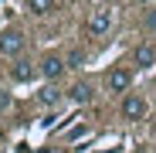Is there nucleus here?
<instances>
[{"label": "nucleus", "mask_w": 156, "mask_h": 153, "mask_svg": "<svg viewBox=\"0 0 156 153\" xmlns=\"http://www.w3.org/2000/svg\"><path fill=\"white\" fill-rule=\"evenodd\" d=\"M10 106V92H0V109H7Z\"/></svg>", "instance_id": "13"}, {"label": "nucleus", "mask_w": 156, "mask_h": 153, "mask_svg": "<svg viewBox=\"0 0 156 153\" xmlns=\"http://www.w3.org/2000/svg\"><path fill=\"white\" fill-rule=\"evenodd\" d=\"M37 68H41V75H44V78H51V82H58L61 75L68 71V65H65V58H58V55H44Z\"/></svg>", "instance_id": "3"}, {"label": "nucleus", "mask_w": 156, "mask_h": 153, "mask_svg": "<svg viewBox=\"0 0 156 153\" xmlns=\"http://www.w3.org/2000/svg\"><path fill=\"white\" fill-rule=\"evenodd\" d=\"M34 75H41V68H34L31 61H14L10 65V78L14 82H31Z\"/></svg>", "instance_id": "7"}, {"label": "nucleus", "mask_w": 156, "mask_h": 153, "mask_svg": "<svg viewBox=\"0 0 156 153\" xmlns=\"http://www.w3.org/2000/svg\"><path fill=\"white\" fill-rule=\"evenodd\" d=\"M20 51H24V34L20 31H4V34H0V55L17 58Z\"/></svg>", "instance_id": "4"}, {"label": "nucleus", "mask_w": 156, "mask_h": 153, "mask_svg": "<svg viewBox=\"0 0 156 153\" xmlns=\"http://www.w3.org/2000/svg\"><path fill=\"white\" fill-rule=\"evenodd\" d=\"M37 99L44 102V106H58V102H61V92H58L55 85H48V89H41V92H37Z\"/></svg>", "instance_id": "10"}, {"label": "nucleus", "mask_w": 156, "mask_h": 153, "mask_svg": "<svg viewBox=\"0 0 156 153\" xmlns=\"http://www.w3.org/2000/svg\"><path fill=\"white\" fill-rule=\"evenodd\" d=\"M65 65H68V68H82V65H85V51H82V48H75V51H68V58H65Z\"/></svg>", "instance_id": "11"}, {"label": "nucleus", "mask_w": 156, "mask_h": 153, "mask_svg": "<svg viewBox=\"0 0 156 153\" xmlns=\"http://www.w3.org/2000/svg\"><path fill=\"white\" fill-rule=\"evenodd\" d=\"M133 61H136V68H153L156 65V48L153 44H139L133 51Z\"/></svg>", "instance_id": "8"}, {"label": "nucleus", "mask_w": 156, "mask_h": 153, "mask_svg": "<svg viewBox=\"0 0 156 153\" xmlns=\"http://www.w3.org/2000/svg\"><path fill=\"white\" fill-rule=\"evenodd\" d=\"M68 95H71V102H75V106H88V102L95 99V89H92L88 82H75V85L68 89Z\"/></svg>", "instance_id": "6"}, {"label": "nucleus", "mask_w": 156, "mask_h": 153, "mask_svg": "<svg viewBox=\"0 0 156 153\" xmlns=\"http://www.w3.org/2000/svg\"><path fill=\"white\" fill-rule=\"evenodd\" d=\"M146 99L139 95V92H129L126 99H122V106H119V112H122V119H129V122H136V119H143L146 116Z\"/></svg>", "instance_id": "1"}, {"label": "nucleus", "mask_w": 156, "mask_h": 153, "mask_svg": "<svg viewBox=\"0 0 156 153\" xmlns=\"http://www.w3.org/2000/svg\"><path fill=\"white\" fill-rule=\"evenodd\" d=\"M109 27H112V10H109V7L92 10V17H88V34H92V38H102V34H109Z\"/></svg>", "instance_id": "2"}, {"label": "nucleus", "mask_w": 156, "mask_h": 153, "mask_svg": "<svg viewBox=\"0 0 156 153\" xmlns=\"http://www.w3.org/2000/svg\"><path fill=\"white\" fill-rule=\"evenodd\" d=\"M143 27L146 31H156V10H146L143 14Z\"/></svg>", "instance_id": "12"}, {"label": "nucleus", "mask_w": 156, "mask_h": 153, "mask_svg": "<svg viewBox=\"0 0 156 153\" xmlns=\"http://www.w3.org/2000/svg\"><path fill=\"white\" fill-rule=\"evenodd\" d=\"M129 85H133V75H129L126 68L105 71V89H109V92H129Z\"/></svg>", "instance_id": "5"}, {"label": "nucleus", "mask_w": 156, "mask_h": 153, "mask_svg": "<svg viewBox=\"0 0 156 153\" xmlns=\"http://www.w3.org/2000/svg\"><path fill=\"white\" fill-rule=\"evenodd\" d=\"M24 7H27L34 17H48L55 10V0H24Z\"/></svg>", "instance_id": "9"}, {"label": "nucleus", "mask_w": 156, "mask_h": 153, "mask_svg": "<svg viewBox=\"0 0 156 153\" xmlns=\"http://www.w3.org/2000/svg\"><path fill=\"white\" fill-rule=\"evenodd\" d=\"M136 4H149V0H136Z\"/></svg>", "instance_id": "14"}, {"label": "nucleus", "mask_w": 156, "mask_h": 153, "mask_svg": "<svg viewBox=\"0 0 156 153\" xmlns=\"http://www.w3.org/2000/svg\"><path fill=\"white\" fill-rule=\"evenodd\" d=\"M41 153H55V150H41Z\"/></svg>", "instance_id": "15"}]
</instances>
